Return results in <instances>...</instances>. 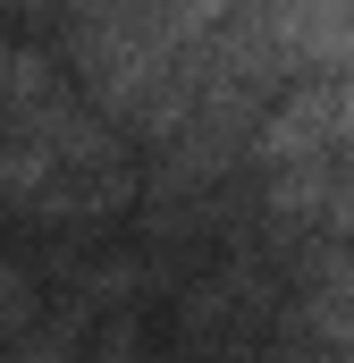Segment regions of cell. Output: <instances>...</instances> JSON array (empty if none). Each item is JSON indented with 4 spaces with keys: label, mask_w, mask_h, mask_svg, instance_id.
<instances>
[{
    "label": "cell",
    "mask_w": 354,
    "mask_h": 363,
    "mask_svg": "<svg viewBox=\"0 0 354 363\" xmlns=\"http://www.w3.org/2000/svg\"><path fill=\"white\" fill-rule=\"evenodd\" d=\"M34 101H42V60H25V51H0V127H17Z\"/></svg>",
    "instance_id": "6da1fadb"
},
{
    "label": "cell",
    "mask_w": 354,
    "mask_h": 363,
    "mask_svg": "<svg viewBox=\"0 0 354 363\" xmlns=\"http://www.w3.org/2000/svg\"><path fill=\"white\" fill-rule=\"evenodd\" d=\"M17 304H25V279H17V271H8V262H0V330L17 321Z\"/></svg>",
    "instance_id": "7a4b0ae2"
},
{
    "label": "cell",
    "mask_w": 354,
    "mask_h": 363,
    "mask_svg": "<svg viewBox=\"0 0 354 363\" xmlns=\"http://www.w3.org/2000/svg\"><path fill=\"white\" fill-rule=\"evenodd\" d=\"M17 363H68V338H42V347H25Z\"/></svg>",
    "instance_id": "3957f363"
}]
</instances>
